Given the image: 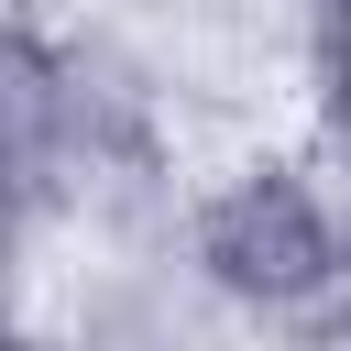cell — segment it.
Masks as SVG:
<instances>
[{"mask_svg": "<svg viewBox=\"0 0 351 351\" xmlns=\"http://www.w3.org/2000/svg\"><path fill=\"white\" fill-rule=\"evenodd\" d=\"M340 252H351V230H340Z\"/></svg>", "mask_w": 351, "mask_h": 351, "instance_id": "obj_3", "label": "cell"}, {"mask_svg": "<svg viewBox=\"0 0 351 351\" xmlns=\"http://www.w3.org/2000/svg\"><path fill=\"white\" fill-rule=\"evenodd\" d=\"M329 11H340V0H329Z\"/></svg>", "mask_w": 351, "mask_h": 351, "instance_id": "obj_4", "label": "cell"}, {"mask_svg": "<svg viewBox=\"0 0 351 351\" xmlns=\"http://www.w3.org/2000/svg\"><path fill=\"white\" fill-rule=\"evenodd\" d=\"M197 263H208V285H230V296H252V307H307L329 274H351L329 208H318L285 165H252L241 186L208 197V219H197Z\"/></svg>", "mask_w": 351, "mask_h": 351, "instance_id": "obj_1", "label": "cell"}, {"mask_svg": "<svg viewBox=\"0 0 351 351\" xmlns=\"http://www.w3.org/2000/svg\"><path fill=\"white\" fill-rule=\"evenodd\" d=\"M318 110H329V132L351 143V0H340V22H329V55H318Z\"/></svg>", "mask_w": 351, "mask_h": 351, "instance_id": "obj_2", "label": "cell"}]
</instances>
